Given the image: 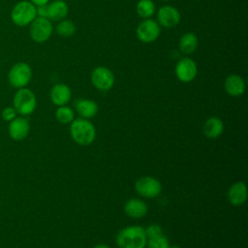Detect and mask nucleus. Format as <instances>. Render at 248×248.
Wrapping results in <instances>:
<instances>
[{
	"label": "nucleus",
	"mask_w": 248,
	"mask_h": 248,
	"mask_svg": "<svg viewBox=\"0 0 248 248\" xmlns=\"http://www.w3.org/2000/svg\"><path fill=\"white\" fill-rule=\"evenodd\" d=\"M135 188L138 194L145 198H155L162 191L161 182L153 176H142L135 183Z\"/></svg>",
	"instance_id": "1a4fd4ad"
},
{
	"label": "nucleus",
	"mask_w": 248,
	"mask_h": 248,
	"mask_svg": "<svg viewBox=\"0 0 248 248\" xmlns=\"http://www.w3.org/2000/svg\"><path fill=\"white\" fill-rule=\"evenodd\" d=\"M55 117L57 121L62 124H70L75 119V112L70 107L65 105L58 107L55 111Z\"/></svg>",
	"instance_id": "5701e85b"
},
{
	"label": "nucleus",
	"mask_w": 248,
	"mask_h": 248,
	"mask_svg": "<svg viewBox=\"0 0 248 248\" xmlns=\"http://www.w3.org/2000/svg\"><path fill=\"white\" fill-rule=\"evenodd\" d=\"M180 18L179 11L170 5L162 6L157 12V22L161 27H174L180 22Z\"/></svg>",
	"instance_id": "9b49d317"
},
{
	"label": "nucleus",
	"mask_w": 248,
	"mask_h": 248,
	"mask_svg": "<svg viewBox=\"0 0 248 248\" xmlns=\"http://www.w3.org/2000/svg\"><path fill=\"white\" fill-rule=\"evenodd\" d=\"M16 110L14 107H7L2 111V118L7 121L13 120L15 117H16Z\"/></svg>",
	"instance_id": "a878e982"
},
{
	"label": "nucleus",
	"mask_w": 248,
	"mask_h": 248,
	"mask_svg": "<svg viewBox=\"0 0 248 248\" xmlns=\"http://www.w3.org/2000/svg\"><path fill=\"white\" fill-rule=\"evenodd\" d=\"M28 26L30 38L32 41L39 44L46 42L53 32V25L51 21L45 17L37 16Z\"/></svg>",
	"instance_id": "423d86ee"
},
{
	"label": "nucleus",
	"mask_w": 248,
	"mask_h": 248,
	"mask_svg": "<svg viewBox=\"0 0 248 248\" xmlns=\"http://www.w3.org/2000/svg\"><path fill=\"white\" fill-rule=\"evenodd\" d=\"M70 133L73 140L79 145H89L96 138L95 126L85 118H77L71 122Z\"/></svg>",
	"instance_id": "f03ea898"
},
{
	"label": "nucleus",
	"mask_w": 248,
	"mask_h": 248,
	"mask_svg": "<svg viewBox=\"0 0 248 248\" xmlns=\"http://www.w3.org/2000/svg\"><path fill=\"white\" fill-rule=\"evenodd\" d=\"M75 108L78 113L85 119L94 117L99 110L98 104L90 99H78L75 103Z\"/></svg>",
	"instance_id": "f3484780"
},
{
	"label": "nucleus",
	"mask_w": 248,
	"mask_h": 248,
	"mask_svg": "<svg viewBox=\"0 0 248 248\" xmlns=\"http://www.w3.org/2000/svg\"><path fill=\"white\" fill-rule=\"evenodd\" d=\"M146 242L144 229L140 226L126 227L116 236V243L120 248H144Z\"/></svg>",
	"instance_id": "f257e3e1"
},
{
	"label": "nucleus",
	"mask_w": 248,
	"mask_h": 248,
	"mask_svg": "<svg viewBox=\"0 0 248 248\" xmlns=\"http://www.w3.org/2000/svg\"><path fill=\"white\" fill-rule=\"evenodd\" d=\"M56 33L63 38L71 37L76 32V25L75 23L70 19H62L58 21V23L55 26Z\"/></svg>",
	"instance_id": "4be33fe9"
},
{
	"label": "nucleus",
	"mask_w": 248,
	"mask_h": 248,
	"mask_svg": "<svg viewBox=\"0 0 248 248\" xmlns=\"http://www.w3.org/2000/svg\"><path fill=\"white\" fill-rule=\"evenodd\" d=\"M224 88L230 96L238 97L245 91V82L240 76L232 74L226 78Z\"/></svg>",
	"instance_id": "2eb2a0df"
},
{
	"label": "nucleus",
	"mask_w": 248,
	"mask_h": 248,
	"mask_svg": "<svg viewBox=\"0 0 248 248\" xmlns=\"http://www.w3.org/2000/svg\"><path fill=\"white\" fill-rule=\"evenodd\" d=\"M228 199L231 204L238 206L245 202L247 199V187L242 181L233 183L228 192Z\"/></svg>",
	"instance_id": "dca6fc26"
},
{
	"label": "nucleus",
	"mask_w": 248,
	"mask_h": 248,
	"mask_svg": "<svg viewBox=\"0 0 248 248\" xmlns=\"http://www.w3.org/2000/svg\"><path fill=\"white\" fill-rule=\"evenodd\" d=\"M69 13L68 4L64 0H53L47 4V18L50 21H60Z\"/></svg>",
	"instance_id": "4468645a"
},
{
	"label": "nucleus",
	"mask_w": 248,
	"mask_h": 248,
	"mask_svg": "<svg viewBox=\"0 0 248 248\" xmlns=\"http://www.w3.org/2000/svg\"><path fill=\"white\" fill-rule=\"evenodd\" d=\"M155 3L152 0H140L137 3V14L141 18H151L155 14Z\"/></svg>",
	"instance_id": "412c9836"
},
{
	"label": "nucleus",
	"mask_w": 248,
	"mask_h": 248,
	"mask_svg": "<svg viewBox=\"0 0 248 248\" xmlns=\"http://www.w3.org/2000/svg\"><path fill=\"white\" fill-rule=\"evenodd\" d=\"M161 33V26L153 18H144L137 27L136 34L142 43H152L158 39Z\"/></svg>",
	"instance_id": "6e6552de"
},
{
	"label": "nucleus",
	"mask_w": 248,
	"mask_h": 248,
	"mask_svg": "<svg viewBox=\"0 0 248 248\" xmlns=\"http://www.w3.org/2000/svg\"><path fill=\"white\" fill-rule=\"evenodd\" d=\"M124 211L131 218H142L147 213V205L140 199H130L124 205Z\"/></svg>",
	"instance_id": "a211bd4d"
},
{
	"label": "nucleus",
	"mask_w": 248,
	"mask_h": 248,
	"mask_svg": "<svg viewBox=\"0 0 248 248\" xmlns=\"http://www.w3.org/2000/svg\"><path fill=\"white\" fill-rule=\"evenodd\" d=\"M13 105L17 113L21 115H29L36 108V96L34 92L27 87L19 88L14 96Z\"/></svg>",
	"instance_id": "39448f33"
},
{
	"label": "nucleus",
	"mask_w": 248,
	"mask_h": 248,
	"mask_svg": "<svg viewBox=\"0 0 248 248\" xmlns=\"http://www.w3.org/2000/svg\"><path fill=\"white\" fill-rule=\"evenodd\" d=\"M164 1H169V0H164Z\"/></svg>",
	"instance_id": "7c9ffc66"
},
{
	"label": "nucleus",
	"mask_w": 248,
	"mask_h": 248,
	"mask_svg": "<svg viewBox=\"0 0 248 248\" xmlns=\"http://www.w3.org/2000/svg\"><path fill=\"white\" fill-rule=\"evenodd\" d=\"M197 46H198V38L194 33L188 32L183 34L180 37L178 47L183 54L188 55L193 53L197 49Z\"/></svg>",
	"instance_id": "aec40b11"
},
{
	"label": "nucleus",
	"mask_w": 248,
	"mask_h": 248,
	"mask_svg": "<svg viewBox=\"0 0 248 248\" xmlns=\"http://www.w3.org/2000/svg\"><path fill=\"white\" fill-rule=\"evenodd\" d=\"M90 80L96 89L100 91H108L112 88L115 78L113 73L108 68L98 66L92 70Z\"/></svg>",
	"instance_id": "0eeeda50"
},
{
	"label": "nucleus",
	"mask_w": 248,
	"mask_h": 248,
	"mask_svg": "<svg viewBox=\"0 0 248 248\" xmlns=\"http://www.w3.org/2000/svg\"><path fill=\"white\" fill-rule=\"evenodd\" d=\"M36 12H37V16L47 18V4L36 7Z\"/></svg>",
	"instance_id": "bb28decb"
},
{
	"label": "nucleus",
	"mask_w": 248,
	"mask_h": 248,
	"mask_svg": "<svg viewBox=\"0 0 248 248\" xmlns=\"http://www.w3.org/2000/svg\"><path fill=\"white\" fill-rule=\"evenodd\" d=\"M31 3H33L36 7L42 6V5H46L50 2V0H29Z\"/></svg>",
	"instance_id": "cd10ccee"
},
{
	"label": "nucleus",
	"mask_w": 248,
	"mask_h": 248,
	"mask_svg": "<svg viewBox=\"0 0 248 248\" xmlns=\"http://www.w3.org/2000/svg\"><path fill=\"white\" fill-rule=\"evenodd\" d=\"M174 73L181 82H190L195 79L198 74V67L192 58L183 57L176 63Z\"/></svg>",
	"instance_id": "9d476101"
},
{
	"label": "nucleus",
	"mask_w": 248,
	"mask_h": 248,
	"mask_svg": "<svg viewBox=\"0 0 248 248\" xmlns=\"http://www.w3.org/2000/svg\"><path fill=\"white\" fill-rule=\"evenodd\" d=\"M49 97L52 104H54L55 106H65L71 100L72 91L70 87L65 83H56L51 87Z\"/></svg>",
	"instance_id": "ddd939ff"
},
{
	"label": "nucleus",
	"mask_w": 248,
	"mask_h": 248,
	"mask_svg": "<svg viewBox=\"0 0 248 248\" xmlns=\"http://www.w3.org/2000/svg\"><path fill=\"white\" fill-rule=\"evenodd\" d=\"M9 135L15 140H24L30 131V124L24 117H15L9 124Z\"/></svg>",
	"instance_id": "f8f14e48"
},
{
	"label": "nucleus",
	"mask_w": 248,
	"mask_h": 248,
	"mask_svg": "<svg viewBox=\"0 0 248 248\" xmlns=\"http://www.w3.org/2000/svg\"><path fill=\"white\" fill-rule=\"evenodd\" d=\"M224 131V123L219 117H209L203 124V134L208 139L219 138Z\"/></svg>",
	"instance_id": "6ab92c4d"
},
{
	"label": "nucleus",
	"mask_w": 248,
	"mask_h": 248,
	"mask_svg": "<svg viewBox=\"0 0 248 248\" xmlns=\"http://www.w3.org/2000/svg\"><path fill=\"white\" fill-rule=\"evenodd\" d=\"M32 78V69L26 62H16L9 70L8 81L11 86L19 89L26 87Z\"/></svg>",
	"instance_id": "20e7f679"
},
{
	"label": "nucleus",
	"mask_w": 248,
	"mask_h": 248,
	"mask_svg": "<svg viewBox=\"0 0 248 248\" xmlns=\"http://www.w3.org/2000/svg\"><path fill=\"white\" fill-rule=\"evenodd\" d=\"M169 248H180V247H178V246H170Z\"/></svg>",
	"instance_id": "c756f323"
},
{
	"label": "nucleus",
	"mask_w": 248,
	"mask_h": 248,
	"mask_svg": "<svg viewBox=\"0 0 248 248\" xmlns=\"http://www.w3.org/2000/svg\"><path fill=\"white\" fill-rule=\"evenodd\" d=\"M144 232H145L147 239L154 238V237H157V236H160V235L163 234V231H162L161 226H159L157 224L149 225L146 229H144Z\"/></svg>",
	"instance_id": "393cba45"
},
{
	"label": "nucleus",
	"mask_w": 248,
	"mask_h": 248,
	"mask_svg": "<svg viewBox=\"0 0 248 248\" xmlns=\"http://www.w3.org/2000/svg\"><path fill=\"white\" fill-rule=\"evenodd\" d=\"M147 248H169L170 244L166 236L163 234L154 238H149L146 242Z\"/></svg>",
	"instance_id": "b1692460"
},
{
	"label": "nucleus",
	"mask_w": 248,
	"mask_h": 248,
	"mask_svg": "<svg viewBox=\"0 0 248 248\" xmlns=\"http://www.w3.org/2000/svg\"><path fill=\"white\" fill-rule=\"evenodd\" d=\"M93 248H109V247L108 245H106V244H97Z\"/></svg>",
	"instance_id": "c85d7f7f"
},
{
	"label": "nucleus",
	"mask_w": 248,
	"mask_h": 248,
	"mask_svg": "<svg viewBox=\"0 0 248 248\" xmlns=\"http://www.w3.org/2000/svg\"><path fill=\"white\" fill-rule=\"evenodd\" d=\"M36 17V6L29 0L18 1L11 11L13 23L19 27L28 26Z\"/></svg>",
	"instance_id": "7ed1b4c3"
}]
</instances>
